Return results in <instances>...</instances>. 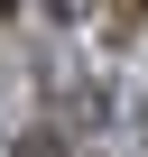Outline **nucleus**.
<instances>
[{
  "label": "nucleus",
  "instance_id": "nucleus-1",
  "mask_svg": "<svg viewBox=\"0 0 148 157\" xmlns=\"http://www.w3.org/2000/svg\"><path fill=\"white\" fill-rule=\"evenodd\" d=\"M19 157H56V148H46V139H28V148H19Z\"/></svg>",
  "mask_w": 148,
  "mask_h": 157
},
{
  "label": "nucleus",
  "instance_id": "nucleus-2",
  "mask_svg": "<svg viewBox=\"0 0 148 157\" xmlns=\"http://www.w3.org/2000/svg\"><path fill=\"white\" fill-rule=\"evenodd\" d=\"M10 10H19V0H0V19H10Z\"/></svg>",
  "mask_w": 148,
  "mask_h": 157
}]
</instances>
